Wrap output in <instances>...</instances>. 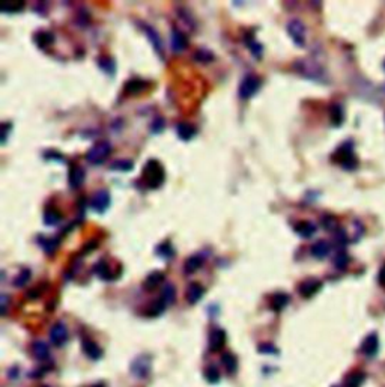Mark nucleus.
<instances>
[{"label": "nucleus", "mask_w": 385, "mask_h": 387, "mask_svg": "<svg viewBox=\"0 0 385 387\" xmlns=\"http://www.w3.org/2000/svg\"><path fill=\"white\" fill-rule=\"evenodd\" d=\"M143 179L148 188H160L166 181V170L162 164L158 160H148V163L143 167Z\"/></svg>", "instance_id": "f257e3e1"}, {"label": "nucleus", "mask_w": 385, "mask_h": 387, "mask_svg": "<svg viewBox=\"0 0 385 387\" xmlns=\"http://www.w3.org/2000/svg\"><path fill=\"white\" fill-rule=\"evenodd\" d=\"M294 70L301 74L302 77H307L314 82H324L325 80V70L314 61L310 59H301L294 64Z\"/></svg>", "instance_id": "f03ea898"}, {"label": "nucleus", "mask_w": 385, "mask_h": 387, "mask_svg": "<svg viewBox=\"0 0 385 387\" xmlns=\"http://www.w3.org/2000/svg\"><path fill=\"white\" fill-rule=\"evenodd\" d=\"M334 161H337L343 169L346 170H354L358 166L356 157L354 155V149H352V142H346L342 146H338V149L334 154Z\"/></svg>", "instance_id": "7ed1b4c3"}, {"label": "nucleus", "mask_w": 385, "mask_h": 387, "mask_svg": "<svg viewBox=\"0 0 385 387\" xmlns=\"http://www.w3.org/2000/svg\"><path fill=\"white\" fill-rule=\"evenodd\" d=\"M260 86H262V79H260L259 76H256V74H247V76L242 79L241 85H240L238 95H240L241 100L247 101V100H250L253 95H256V94L259 92Z\"/></svg>", "instance_id": "20e7f679"}, {"label": "nucleus", "mask_w": 385, "mask_h": 387, "mask_svg": "<svg viewBox=\"0 0 385 387\" xmlns=\"http://www.w3.org/2000/svg\"><path fill=\"white\" fill-rule=\"evenodd\" d=\"M110 154H112V145L107 140H100L88 151L86 160L90 164H102Z\"/></svg>", "instance_id": "39448f33"}, {"label": "nucleus", "mask_w": 385, "mask_h": 387, "mask_svg": "<svg viewBox=\"0 0 385 387\" xmlns=\"http://www.w3.org/2000/svg\"><path fill=\"white\" fill-rule=\"evenodd\" d=\"M288 34L292 38L295 46L298 47L306 46V28L300 20H292L288 23Z\"/></svg>", "instance_id": "423d86ee"}, {"label": "nucleus", "mask_w": 385, "mask_h": 387, "mask_svg": "<svg viewBox=\"0 0 385 387\" xmlns=\"http://www.w3.org/2000/svg\"><path fill=\"white\" fill-rule=\"evenodd\" d=\"M110 202H112V198H110V193L107 190H100L96 191L92 201H90V208L100 214L106 213L110 207Z\"/></svg>", "instance_id": "0eeeda50"}, {"label": "nucleus", "mask_w": 385, "mask_h": 387, "mask_svg": "<svg viewBox=\"0 0 385 387\" xmlns=\"http://www.w3.org/2000/svg\"><path fill=\"white\" fill-rule=\"evenodd\" d=\"M50 340L56 346H64L68 340V328L64 322H56L50 330Z\"/></svg>", "instance_id": "6e6552de"}, {"label": "nucleus", "mask_w": 385, "mask_h": 387, "mask_svg": "<svg viewBox=\"0 0 385 387\" xmlns=\"http://www.w3.org/2000/svg\"><path fill=\"white\" fill-rule=\"evenodd\" d=\"M84 178H86V172L82 166H78V164L71 166L70 173H68V184L72 190L80 188L84 182Z\"/></svg>", "instance_id": "1a4fd4ad"}, {"label": "nucleus", "mask_w": 385, "mask_h": 387, "mask_svg": "<svg viewBox=\"0 0 385 387\" xmlns=\"http://www.w3.org/2000/svg\"><path fill=\"white\" fill-rule=\"evenodd\" d=\"M94 274L98 276L100 279L102 280H114L119 277V274L113 273L112 271V267L110 264L106 261V259H100L95 265H94Z\"/></svg>", "instance_id": "9d476101"}, {"label": "nucleus", "mask_w": 385, "mask_h": 387, "mask_svg": "<svg viewBox=\"0 0 385 387\" xmlns=\"http://www.w3.org/2000/svg\"><path fill=\"white\" fill-rule=\"evenodd\" d=\"M322 288V282L319 279H307L304 280L300 286H298V292L300 295H302L304 298H310L313 297L316 292H319V289Z\"/></svg>", "instance_id": "9b49d317"}, {"label": "nucleus", "mask_w": 385, "mask_h": 387, "mask_svg": "<svg viewBox=\"0 0 385 387\" xmlns=\"http://www.w3.org/2000/svg\"><path fill=\"white\" fill-rule=\"evenodd\" d=\"M142 26V31H143V34L149 38V41H150V44L154 46V49H155V52L160 55V58L162 59V41H161V38H160V35H158V32L152 28V26H149V25H140Z\"/></svg>", "instance_id": "f8f14e48"}, {"label": "nucleus", "mask_w": 385, "mask_h": 387, "mask_svg": "<svg viewBox=\"0 0 385 387\" xmlns=\"http://www.w3.org/2000/svg\"><path fill=\"white\" fill-rule=\"evenodd\" d=\"M148 88V82L138 77L130 79L125 85H124V92L126 95H138L142 92H144Z\"/></svg>", "instance_id": "ddd939ff"}, {"label": "nucleus", "mask_w": 385, "mask_h": 387, "mask_svg": "<svg viewBox=\"0 0 385 387\" xmlns=\"http://www.w3.org/2000/svg\"><path fill=\"white\" fill-rule=\"evenodd\" d=\"M226 343V331L223 328H214L210 333V342L208 346L211 351H218L224 346Z\"/></svg>", "instance_id": "4468645a"}, {"label": "nucleus", "mask_w": 385, "mask_h": 387, "mask_svg": "<svg viewBox=\"0 0 385 387\" xmlns=\"http://www.w3.org/2000/svg\"><path fill=\"white\" fill-rule=\"evenodd\" d=\"M170 44H172V49H173L174 53H182L188 47V40H186V37L180 31L173 29L172 31V38H170Z\"/></svg>", "instance_id": "2eb2a0df"}, {"label": "nucleus", "mask_w": 385, "mask_h": 387, "mask_svg": "<svg viewBox=\"0 0 385 387\" xmlns=\"http://www.w3.org/2000/svg\"><path fill=\"white\" fill-rule=\"evenodd\" d=\"M379 349V339H378V334L376 333H372L368 334L364 340H362V345H361V351L362 354L372 357L378 352Z\"/></svg>", "instance_id": "dca6fc26"}, {"label": "nucleus", "mask_w": 385, "mask_h": 387, "mask_svg": "<svg viewBox=\"0 0 385 387\" xmlns=\"http://www.w3.org/2000/svg\"><path fill=\"white\" fill-rule=\"evenodd\" d=\"M196 133H198L196 127L192 125V124H190V122H179L176 125V134H178V137L180 140L188 142V140H191L192 137L196 136Z\"/></svg>", "instance_id": "f3484780"}, {"label": "nucleus", "mask_w": 385, "mask_h": 387, "mask_svg": "<svg viewBox=\"0 0 385 387\" xmlns=\"http://www.w3.org/2000/svg\"><path fill=\"white\" fill-rule=\"evenodd\" d=\"M204 294H205V288L200 285V283H191L188 288H186V294H185V297H186V301L190 303V304H196L202 297H204Z\"/></svg>", "instance_id": "a211bd4d"}, {"label": "nucleus", "mask_w": 385, "mask_h": 387, "mask_svg": "<svg viewBox=\"0 0 385 387\" xmlns=\"http://www.w3.org/2000/svg\"><path fill=\"white\" fill-rule=\"evenodd\" d=\"M131 370L137 376H146L149 373V370H150V361L146 357H143V355L137 357L132 361V364H131Z\"/></svg>", "instance_id": "6ab92c4d"}, {"label": "nucleus", "mask_w": 385, "mask_h": 387, "mask_svg": "<svg viewBox=\"0 0 385 387\" xmlns=\"http://www.w3.org/2000/svg\"><path fill=\"white\" fill-rule=\"evenodd\" d=\"M35 40V44L41 49V50H46L48 47H52L54 44V35L52 32H47V31H40L35 34L34 37Z\"/></svg>", "instance_id": "aec40b11"}, {"label": "nucleus", "mask_w": 385, "mask_h": 387, "mask_svg": "<svg viewBox=\"0 0 385 387\" xmlns=\"http://www.w3.org/2000/svg\"><path fill=\"white\" fill-rule=\"evenodd\" d=\"M204 262H205V258H204L202 255H192V256L186 258V261H185V264H184V271H185V274L196 273V271L202 267Z\"/></svg>", "instance_id": "412c9836"}, {"label": "nucleus", "mask_w": 385, "mask_h": 387, "mask_svg": "<svg viewBox=\"0 0 385 387\" xmlns=\"http://www.w3.org/2000/svg\"><path fill=\"white\" fill-rule=\"evenodd\" d=\"M164 282V273L161 271H152L146 276L144 282H143V288L148 291H154L156 286H160Z\"/></svg>", "instance_id": "4be33fe9"}, {"label": "nucleus", "mask_w": 385, "mask_h": 387, "mask_svg": "<svg viewBox=\"0 0 385 387\" xmlns=\"http://www.w3.org/2000/svg\"><path fill=\"white\" fill-rule=\"evenodd\" d=\"M83 351L86 352V355L92 360H98L102 357V349L100 348L98 343H95L94 340L90 339H86L83 340Z\"/></svg>", "instance_id": "5701e85b"}, {"label": "nucleus", "mask_w": 385, "mask_h": 387, "mask_svg": "<svg viewBox=\"0 0 385 387\" xmlns=\"http://www.w3.org/2000/svg\"><path fill=\"white\" fill-rule=\"evenodd\" d=\"M330 252H331V246H330L328 241L320 240V241H318V243H314V244L312 246V255H313L316 259H324V258H326V256L330 255Z\"/></svg>", "instance_id": "b1692460"}, {"label": "nucleus", "mask_w": 385, "mask_h": 387, "mask_svg": "<svg viewBox=\"0 0 385 387\" xmlns=\"http://www.w3.org/2000/svg\"><path fill=\"white\" fill-rule=\"evenodd\" d=\"M295 232L301 238H310L316 234V225H313L312 222H300L298 225H295Z\"/></svg>", "instance_id": "393cba45"}, {"label": "nucleus", "mask_w": 385, "mask_h": 387, "mask_svg": "<svg viewBox=\"0 0 385 387\" xmlns=\"http://www.w3.org/2000/svg\"><path fill=\"white\" fill-rule=\"evenodd\" d=\"M289 301H290V297L286 292H277L271 298V307H272V310L280 312L289 304Z\"/></svg>", "instance_id": "a878e982"}, {"label": "nucleus", "mask_w": 385, "mask_h": 387, "mask_svg": "<svg viewBox=\"0 0 385 387\" xmlns=\"http://www.w3.org/2000/svg\"><path fill=\"white\" fill-rule=\"evenodd\" d=\"M330 119H331V124L334 127H340L343 119H344V113H343V109L340 104H332L330 107Z\"/></svg>", "instance_id": "bb28decb"}, {"label": "nucleus", "mask_w": 385, "mask_h": 387, "mask_svg": "<svg viewBox=\"0 0 385 387\" xmlns=\"http://www.w3.org/2000/svg\"><path fill=\"white\" fill-rule=\"evenodd\" d=\"M62 220V214L56 208H47L44 213V225L46 226H56Z\"/></svg>", "instance_id": "cd10ccee"}, {"label": "nucleus", "mask_w": 385, "mask_h": 387, "mask_svg": "<svg viewBox=\"0 0 385 387\" xmlns=\"http://www.w3.org/2000/svg\"><path fill=\"white\" fill-rule=\"evenodd\" d=\"M96 64H98V67H100L106 74L114 76V73H116V64H114L113 59H110V58H107V56H101V58H98Z\"/></svg>", "instance_id": "c85d7f7f"}, {"label": "nucleus", "mask_w": 385, "mask_h": 387, "mask_svg": "<svg viewBox=\"0 0 385 387\" xmlns=\"http://www.w3.org/2000/svg\"><path fill=\"white\" fill-rule=\"evenodd\" d=\"M166 306H172L176 300V289L172 283L166 285L162 288V292H161V298H160Z\"/></svg>", "instance_id": "c756f323"}, {"label": "nucleus", "mask_w": 385, "mask_h": 387, "mask_svg": "<svg viewBox=\"0 0 385 387\" xmlns=\"http://www.w3.org/2000/svg\"><path fill=\"white\" fill-rule=\"evenodd\" d=\"M38 243H40V246L44 249V252L47 253V255H53L54 252H56V249L59 247V238H42V237H40L38 238Z\"/></svg>", "instance_id": "7c9ffc66"}, {"label": "nucleus", "mask_w": 385, "mask_h": 387, "mask_svg": "<svg viewBox=\"0 0 385 387\" xmlns=\"http://www.w3.org/2000/svg\"><path fill=\"white\" fill-rule=\"evenodd\" d=\"M364 379H366L364 372H360V370L352 372V373H349V375L346 376V379H344V387H360V385L364 382Z\"/></svg>", "instance_id": "2f4dec72"}, {"label": "nucleus", "mask_w": 385, "mask_h": 387, "mask_svg": "<svg viewBox=\"0 0 385 387\" xmlns=\"http://www.w3.org/2000/svg\"><path fill=\"white\" fill-rule=\"evenodd\" d=\"M23 8H24V2L23 0H18V2H5L2 8H0V11L4 14H17V13H22Z\"/></svg>", "instance_id": "473e14b6"}, {"label": "nucleus", "mask_w": 385, "mask_h": 387, "mask_svg": "<svg viewBox=\"0 0 385 387\" xmlns=\"http://www.w3.org/2000/svg\"><path fill=\"white\" fill-rule=\"evenodd\" d=\"M34 354H35L36 358L44 360V358H47L50 355V348H48V345L46 342L38 340V342L34 343Z\"/></svg>", "instance_id": "72a5a7b5"}, {"label": "nucleus", "mask_w": 385, "mask_h": 387, "mask_svg": "<svg viewBox=\"0 0 385 387\" xmlns=\"http://www.w3.org/2000/svg\"><path fill=\"white\" fill-rule=\"evenodd\" d=\"M222 360H223V364H224V367H226V370H228L229 373H235V372H236V369H238V360H236V357H235L232 352L223 354Z\"/></svg>", "instance_id": "f704fd0d"}, {"label": "nucleus", "mask_w": 385, "mask_h": 387, "mask_svg": "<svg viewBox=\"0 0 385 387\" xmlns=\"http://www.w3.org/2000/svg\"><path fill=\"white\" fill-rule=\"evenodd\" d=\"M244 41H246V44L248 46V49L252 50L253 56H254V58H258V59H260V58H262V55H264V47H262L259 43H256L254 37L252 38L250 35H247Z\"/></svg>", "instance_id": "c9c22d12"}, {"label": "nucleus", "mask_w": 385, "mask_h": 387, "mask_svg": "<svg viewBox=\"0 0 385 387\" xmlns=\"http://www.w3.org/2000/svg\"><path fill=\"white\" fill-rule=\"evenodd\" d=\"M155 252H156L158 256H161V258H164V259H172V258L174 256V250H173V247H172V244H170L168 241L158 244V247L155 249Z\"/></svg>", "instance_id": "e433bc0d"}, {"label": "nucleus", "mask_w": 385, "mask_h": 387, "mask_svg": "<svg viewBox=\"0 0 385 387\" xmlns=\"http://www.w3.org/2000/svg\"><path fill=\"white\" fill-rule=\"evenodd\" d=\"M132 167H134V163L131 160H116L110 164V169L116 172H130Z\"/></svg>", "instance_id": "4c0bfd02"}, {"label": "nucleus", "mask_w": 385, "mask_h": 387, "mask_svg": "<svg viewBox=\"0 0 385 387\" xmlns=\"http://www.w3.org/2000/svg\"><path fill=\"white\" fill-rule=\"evenodd\" d=\"M214 59H216V58H214L212 52L205 50V49H199V50L194 53V61H198V62H200V64H210V62H212Z\"/></svg>", "instance_id": "58836bf2"}, {"label": "nucleus", "mask_w": 385, "mask_h": 387, "mask_svg": "<svg viewBox=\"0 0 385 387\" xmlns=\"http://www.w3.org/2000/svg\"><path fill=\"white\" fill-rule=\"evenodd\" d=\"M29 279H30V270H29V268H23V270L16 276L14 285H16L17 288H22V286H24V285L29 282Z\"/></svg>", "instance_id": "ea45409f"}, {"label": "nucleus", "mask_w": 385, "mask_h": 387, "mask_svg": "<svg viewBox=\"0 0 385 387\" xmlns=\"http://www.w3.org/2000/svg\"><path fill=\"white\" fill-rule=\"evenodd\" d=\"M166 307H167V306H166L161 300H158V301H154V303L148 307L146 313H148L149 316H158V315H161V313L164 312Z\"/></svg>", "instance_id": "a19ab883"}, {"label": "nucleus", "mask_w": 385, "mask_h": 387, "mask_svg": "<svg viewBox=\"0 0 385 387\" xmlns=\"http://www.w3.org/2000/svg\"><path fill=\"white\" fill-rule=\"evenodd\" d=\"M205 378H206L210 382H217V381L220 379V372H218L217 366H214V364L208 366L206 370H205Z\"/></svg>", "instance_id": "79ce46f5"}, {"label": "nucleus", "mask_w": 385, "mask_h": 387, "mask_svg": "<svg viewBox=\"0 0 385 387\" xmlns=\"http://www.w3.org/2000/svg\"><path fill=\"white\" fill-rule=\"evenodd\" d=\"M348 264H349V256H348L346 253H338V255H336V258H334V265H336L338 270H344V268L348 267Z\"/></svg>", "instance_id": "37998d69"}, {"label": "nucleus", "mask_w": 385, "mask_h": 387, "mask_svg": "<svg viewBox=\"0 0 385 387\" xmlns=\"http://www.w3.org/2000/svg\"><path fill=\"white\" fill-rule=\"evenodd\" d=\"M322 225L326 231H337V220L332 216H325L322 219Z\"/></svg>", "instance_id": "c03bdc74"}, {"label": "nucleus", "mask_w": 385, "mask_h": 387, "mask_svg": "<svg viewBox=\"0 0 385 387\" xmlns=\"http://www.w3.org/2000/svg\"><path fill=\"white\" fill-rule=\"evenodd\" d=\"M150 130H152V133L160 134V133L164 130V119H162V118H156V119L154 121V124H152Z\"/></svg>", "instance_id": "a18cd8bd"}, {"label": "nucleus", "mask_w": 385, "mask_h": 387, "mask_svg": "<svg viewBox=\"0 0 385 387\" xmlns=\"http://www.w3.org/2000/svg\"><path fill=\"white\" fill-rule=\"evenodd\" d=\"M11 130H12V124H10V122L2 124V145L6 143V139H8V134Z\"/></svg>", "instance_id": "49530a36"}, {"label": "nucleus", "mask_w": 385, "mask_h": 387, "mask_svg": "<svg viewBox=\"0 0 385 387\" xmlns=\"http://www.w3.org/2000/svg\"><path fill=\"white\" fill-rule=\"evenodd\" d=\"M44 157H46V158H48V160L54 158L56 161H62V163H65V157H64V155H60V154H58V152H54V151L44 152Z\"/></svg>", "instance_id": "de8ad7c7"}, {"label": "nucleus", "mask_w": 385, "mask_h": 387, "mask_svg": "<svg viewBox=\"0 0 385 387\" xmlns=\"http://www.w3.org/2000/svg\"><path fill=\"white\" fill-rule=\"evenodd\" d=\"M259 351H260V352H270V354H276V352H277L276 346H272V345H270V343L260 345V346H259Z\"/></svg>", "instance_id": "09e8293b"}, {"label": "nucleus", "mask_w": 385, "mask_h": 387, "mask_svg": "<svg viewBox=\"0 0 385 387\" xmlns=\"http://www.w3.org/2000/svg\"><path fill=\"white\" fill-rule=\"evenodd\" d=\"M378 282H379V285H380V286H384V288H385V264H384V265H382V268L379 270Z\"/></svg>", "instance_id": "8fccbe9b"}, {"label": "nucleus", "mask_w": 385, "mask_h": 387, "mask_svg": "<svg viewBox=\"0 0 385 387\" xmlns=\"http://www.w3.org/2000/svg\"><path fill=\"white\" fill-rule=\"evenodd\" d=\"M0 303H2V315L6 313V306H8V297L5 294H2V297H0Z\"/></svg>", "instance_id": "3c124183"}, {"label": "nucleus", "mask_w": 385, "mask_h": 387, "mask_svg": "<svg viewBox=\"0 0 385 387\" xmlns=\"http://www.w3.org/2000/svg\"><path fill=\"white\" fill-rule=\"evenodd\" d=\"M384 68H385V62H384Z\"/></svg>", "instance_id": "603ef678"}]
</instances>
